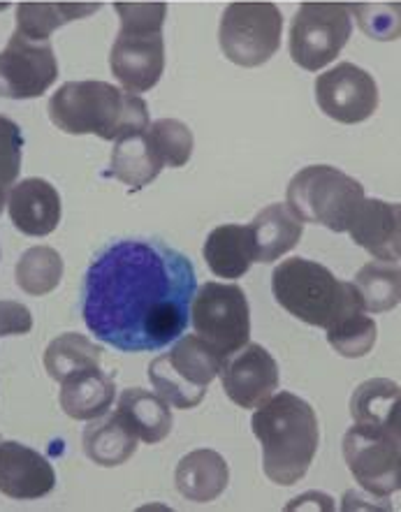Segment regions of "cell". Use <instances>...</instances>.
<instances>
[{"label": "cell", "instance_id": "1", "mask_svg": "<svg viewBox=\"0 0 401 512\" xmlns=\"http://www.w3.org/2000/svg\"><path fill=\"white\" fill-rule=\"evenodd\" d=\"M198 290L193 262L151 239H121L86 269L82 316L102 343L121 353H151L177 341Z\"/></svg>", "mask_w": 401, "mask_h": 512}, {"label": "cell", "instance_id": "2", "mask_svg": "<svg viewBox=\"0 0 401 512\" xmlns=\"http://www.w3.org/2000/svg\"><path fill=\"white\" fill-rule=\"evenodd\" d=\"M49 119L68 135L116 142L149 128V107L137 93L107 82H65L49 100Z\"/></svg>", "mask_w": 401, "mask_h": 512}, {"label": "cell", "instance_id": "3", "mask_svg": "<svg viewBox=\"0 0 401 512\" xmlns=\"http://www.w3.org/2000/svg\"><path fill=\"white\" fill-rule=\"evenodd\" d=\"M251 427L262 445V466L267 478L283 487L300 482L320 443L313 408L290 392L272 394L253 413Z\"/></svg>", "mask_w": 401, "mask_h": 512}, {"label": "cell", "instance_id": "4", "mask_svg": "<svg viewBox=\"0 0 401 512\" xmlns=\"http://www.w3.org/2000/svg\"><path fill=\"white\" fill-rule=\"evenodd\" d=\"M276 302L306 325L332 329L362 309L355 285L306 258L283 260L272 274Z\"/></svg>", "mask_w": 401, "mask_h": 512}, {"label": "cell", "instance_id": "5", "mask_svg": "<svg viewBox=\"0 0 401 512\" xmlns=\"http://www.w3.org/2000/svg\"><path fill=\"white\" fill-rule=\"evenodd\" d=\"M121 31L112 51L109 68L130 93H147L160 82L165 70L163 24L165 3H116Z\"/></svg>", "mask_w": 401, "mask_h": 512}, {"label": "cell", "instance_id": "6", "mask_svg": "<svg viewBox=\"0 0 401 512\" xmlns=\"http://www.w3.org/2000/svg\"><path fill=\"white\" fill-rule=\"evenodd\" d=\"M286 200L302 223L348 232L364 200V186L337 167L311 165L290 179Z\"/></svg>", "mask_w": 401, "mask_h": 512}, {"label": "cell", "instance_id": "7", "mask_svg": "<svg viewBox=\"0 0 401 512\" xmlns=\"http://www.w3.org/2000/svg\"><path fill=\"white\" fill-rule=\"evenodd\" d=\"M221 355L198 334L181 336L170 353L158 355L149 364V380L172 408H195L202 404L209 385L221 369Z\"/></svg>", "mask_w": 401, "mask_h": 512}, {"label": "cell", "instance_id": "8", "mask_svg": "<svg viewBox=\"0 0 401 512\" xmlns=\"http://www.w3.org/2000/svg\"><path fill=\"white\" fill-rule=\"evenodd\" d=\"M191 323L195 334L225 360L251 339L249 299L239 285L204 283L193 295Z\"/></svg>", "mask_w": 401, "mask_h": 512}, {"label": "cell", "instance_id": "9", "mask_svg": "<svg viewBox=\"0 0 401 512\" xmlns=\"http://www.w3.org/2000/svg\"><path fill=\"white\" fill-rule=\"evenodd\" d=\"M283 14L274 3H232L218 28L223 56L242 68H260L281 47Z\"/></svg>", "mask_w": 401, "mask_h": 512}, {"label": "cell", "instance_id": "10", "mask_svg": "<svg viewBox=\"0 0 401 512\" xmlns=\"http://www.w3.org/2000/svg\"><path fill=\"white\" fill-rule=\"evenodd\" d=\"M353 33L346 3H304L290 24V56L309 72L323 70L346 47Z\"/></svg>", "mask_w": 401, "mask_h": 512}, {"label": "cell", "instance_id": "11", "mask_svg": "<svg viewBox=\"0 0 401 512\" xmlns=\"http://www.w3.org/2000/svg\"><path fill=\"white\" fill-rule=\"evenodd\" d=\"M397 429L355 424L344 436V459L353 478L374 496H390L401 489V448Z\"/></svg>", "mask_w": 401, "mask_h": 512}, {"label": "cell", "instance_id": "12", "mask_svg": "<svg viewBox=\"0 0 401 512\" xmlns=\"http://www.w3.org/2000/svg\"><path fill=\"white\" fill-rule=\"evenodd\" d=\"M58 79L54 47L28 40L14 31L7 47L0 51V98L31 100L47 93Z\"/></svg>", "mask_w": 401, "mask_h": 512}, {"label": "cell", "instance_id": "13", "mask_svg": "<svg viewBox=\"0 0 401 512\" xmlns=\"http://www.w3.org/2000/svg\"><path fill=\"white\" fill-rule=\"evenodd\" d=\"M316 102L330 119L353 126L371 119L378 109V84L367 70L339 63L316 79Z\"/></svg>", "mask_w": 401, "mask_h": 512}, {"label": "cell", "instance_id": "14", "mask_svg": "<svg viewBox=\"0 0 401 512\" xmlns=\"http://www.w3.org/2000/svg\"><path fill=\"white\" fill-rule=\"evenodd\" d=\"M223 390L242 408H258L279 390V364L260 343H246L218 369Z\"/></svg>", "mask_w": 401, "mask_h": 512}, {"label": "cell", "instance_id": "15", "mask_svg": "<svg viewBox=\"0 0 401 512\" xmlns=\"http://www.w3.org/2000/svg\"><path fill=\"white\" fill-rule=\"evenodd\" d=\"M56 473L45 455L17 441H0V494L35 501L54 492Z\"/></svg>", "mask_w": 401, "mask_h": 512}, {"label": "cell", "instance_id": "16", "mask_svg": "<svg viewBox=\"0 0 401 512\" xmlns=\"http://www.w3.org/2000/svg\"><path fill=\"white\" fill-rule=\"evenodd\" d=\"M5 207L14 228L28 237H47L61 223V195L45 179L31 177L14 184Z\"/></svg>", "mask_w": 401, "mask_h": 512}, {"label": "cell", "instance_id": "17", "mask_svg": "<svg viewBox=\"0 0 401 512\" xmlns=\"http://www.w3.org/2000/svg\"><path fill=\"white\" fill-rule=\"evenodd\" d=\"M348 234L371 258L397 262L401 255V207L364 197Z\"/></svg>", "mask_w": 401, "mask_h": 512}, {"label": "cell", "instance_id": "18", "mask_svg": "<svg viewBox=\"0 0 401 512\" xmlns=\"http://www.w3.org/2000/svg\"><path fill=\"white\" fill-rule=\"evenodd\" d=\"M114 378L100 367L77 371L61 380V408L72 420H96L114 404Z\"/></svg>", "mask_w": 401, "mask_h": 512}, {"label": "cell", "instance_id": "19", "mask_svg": "<svg viewBox=\"0 0 401 512\" xmlns=\"http://www.w3.org/2000/svg\"><path fill=\"white\" fill-rule=\"evenodd\" d=\"M249 230L255 262L269 265L300 244L304 223L288 209V204H269L253 218Z\"/></svg>", "mask_w": 401, "mask_h": 512}, {"label": "cell", "instance_id": "20", "mask_svg": "<svg viewBox=\"0 0 401 512\" xmlns=\"http://www.w3.org/2000/svg\"><path fill=\"white\" fill-rule=\"evenodd\" d=\"M179 494L195 503H211L228 489L230 468L216 450H193L181 459L174 473Z\"/></svg>", "mask_w": 401, "mask_h": 512}, {"label": "cell", "instance_id": "21", "mask_svg": "<svg viewBox=\"0 0 401 512\" xmlns=\"http://www.w3.org/2000/svg\"><path fill=\"white\" fill-rule=\"evenodd\" d=\"M204 260L221 279H242L255 262L249 225H221L204 241Z\"/></svg>", "mask_w": 401, "mask_h": 512}, {"label": "cell", "instance_id": "22", "mask_svg": "<svg viewBox=\"0 0 401 512\" xmlns=\"http://www.w3.org/2000/svg\"><path fill=\"white\" fill-rule=\"evenodd\" d=\"M135 431L128 427V422L119 413L100 415L91 420L89 427L84 429V452L93 464L114 468L126 464L137 452Z\"/></svg>", "mask_w": 401, "mask_h": 512}, {"label": "cell", "instance_id": "23", "mask_svg": "<svg viewBox=\"0 0 401 512\" xmlns=\"http://www.w3.org/2000/svg\"><path fill=\"white\" fill-rule=\"evenodd\" d=\"M116 413L128 422V427L135 431L140 441L151 445L165 441L174 424L170 404L158 394L142 390V387L123 390Z\"/></svg>", "mask_w": 401, "mask_h": 512}, {"label": "cell", "instance_id": "24", "mask_svg": "<svg viewBox=\"0 0 401 512\" xmlns=\"http://www.w3.org/2000/svg\"><path fill=\"white\" fill-rule=\"evenodd\" d=\"M160 172H163V163H160L156 151H153L147 130L116 140L112 165H109L107 172L109 177L119 179L130 190H142L151 181H156Z\"/></svg>", "mask_w": 401, "mask_h": 512}, {"label": "cell", "instance_id": "25", "mask_svg": "<svg viewBox=\"0 0 401 512\" xmlns=\"http://www.w3.org/2000/svg\"><path fill=\"white\" fill-rule=\"evenodd\" d=\"M401 392L388 378H371L357 387L351 397V415L355 424L385 427L401 431Z\"/></svg>", "mask_w": 401, "mask_h": 512}, {"label": "cell", "instance_id": "26", "mask_svg": "<svg viewBox=\"0 0 401 512\" xmlns=\"http://www.w3.org/2000/svg\"><path fill=\"white\" fill-rule=\"evenodd\" d=\"M100 7V3H21L17 5L14 31L28 40L47 42L56 28L91 17Z\"/></svg>", "mask_w": 401, "mask_h": 512}, {"label": "cell", "instance_id": "27", "mask_svg": "<svg viewBox=\"0 0 401 512\" xmlns=\"http://www.w3.org/2000/svg\"><path fill=\"white\" fill-rule=\"evenodd\" d=\"M353 285L360 295L364 313H385L399 306L401 274L395 262H367L357 272Z\"/></svg>", "mask_w": 401, "mask_h": 512}, {"label": "cell", "instance_id": "28", "mask_svg": "<svg viewBox=\"0 0 401 512\" xmlns=\"http://www.w3.org/2000/svg\"><path fill=\"white\" fill-rule=\"evenodd\" d=\"M102 353H105V350L86 339V336L65 332L61 336H56V339L47 346L45 369L56 383H61V380L72 376V373L100 367Z\"/></svg>", "mask_w": 401, "mask_h": 512}, {"label": "cell", "instance_id": "29", "mask_svg": "<svg viewBox=\"0 0 401 512\" xmlns=\"http://www.w3.org/2000/svg\"><path fill=\"white\" fill-rule=\"evenodd\" d=\"M63 258L51 246H33L21 255L14 269V279L26 295L45 297L63 281Z\"/></svg>", "mask_w": 401, "mask_h": 512}, {"label": "cell", "instance_id": "30", "mask_svg": "<svg viewBox=\"0 0 401 512\" xmlns=\"http://www.w3.org/2000/svg\"><path fill=\"white\" fill-rule=\"evenodd\" d=\"M147 137L163 167H184L193 156V133L177 119H158L149 123Z\"/></svg>", "mask_w": 401, "mask_h": 512}, {"label": "cell", "instance_id": "31", "mask_svg": "<svg viewBox=\"0 0 401 512\" xmlns=\"http://www.w3.org/2000/svg\"><path fill=\"white\" fill-rule=\"evenodd\" d=\"M378 336V327L374 318H369L364 311H357L353 316H348L344 323L337 327L327 329V341L337 350L341 357H364L371 353Z\"/></svg>", "mask_w": 401, "mask_h": 512}, {"label": "cell", "instance_id": "32", "mask_svg": "<svg viewBox=\"0 0 401 512\" xmlns=\"http://www.w3.org/2000/svg\"><path fill=\"white\" fill-rule=\"evenodd\" d=\"M24 158V135L21 128L7 116H0V214L7 204V193L17 184Z\"/></svg>", "mask_w": 401, "mask_h": 512}, {"label": "cell", "instance_id": "33", "mask_svg": "<svg viewBox=\"0 0 401 512\" xmlns=\"http://www.w3.org/2000/svg\"><path fill=\"white\" fill-rule=\"evenodd\" d=\"M360 17L362 31L374 40H397L399 5H348Z\"/></svg>", "mask_w": 401, "mask_h": 512}, {"label": "cell", "instance_id": "34", "mask_svg": "<svg viewBox=\"0 0 401 512\" xmlns=\"http://www.w3.org/2000/svg\"><path fill=\"white\" fill-rule=\"evenodd\" d=\"M33 329V316L28 306L3 299L0 302V339L3 336H24Z\"/></svg>", "mask_w": 401, "mask_h": 512}, {"label": "cell", "instance_id": "35", "mask_svg": "<svg viewBox=\"0 0 401 512\" xmlns=\"http://www.w3.org/2000/svg\"><path fill=\"white\" fill-rule=\"evenodd\" d=\"M7 7H10V5H7V3H0V12H5Z\"/></svg>", "mask_w": 401, "mask_h": 512}]
</instances>
